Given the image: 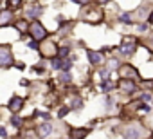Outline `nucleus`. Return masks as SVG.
I'll use <instances>...</instances> for the list:
<instances>
[{"label":"nucleus","instance_id":"nucleus-1","mask_svg":"<svg viewBox=\"0 0 153 139\" xmlns=\"http://www.w3.org/2000/svg\"><path fill=\"white\" fill-rule=\"evenodd\" d=\"M29 33H31V36H33V40H45V36H47V31H45V27L38 22V20H34L31 25H29Z\"/></svg>","mask_w":153,"mask_h":139},{"label":"nucleus","instance_id":"nucleus-2","mask_svg":"<svg viewBox=\"0 0 153 139\" xmlns=\"http://www.w3.org/2000/svg\"><path fill=\"white\" fill-rule=\"evenodd\" d=\"M38 49H40V52H42L43 58H54V56L58 54V47H56V43L51 42V40H45Z\"/></svg>","mask_w":153,"mask_h":139},{"label":"nucleus","instance_id":"nucleus-3","mask_svg":"<svg viewBox=\"0 0 153 139\" xmlns=\"http://www.w3.org/2000/svg\"><path fill=\"white\" fill-rule=\"evenodd\" d=\"M13 65V52L7 45H0V69Z\"/></svg>","mask_w":153,"mask_h":139},{"label":"nucleus","instance_id":"nucleus-4","mask_svg":"<svg viewBox=\"0 0 153 139\" xmlns=\"http://www.w3.org/2000/svg\"><path fill=\"white\" fill-rule=\"evenodd\" d=\"M85 20L90 22V24L101 22V20H103V11H101V9H88V11L85 13Z\"/></svg>","mask_w":153,"mask_h":139},{"label":"nucleus","instance_id":"nucleus-5","mask_svg":"<svg viewBox=\"0 0 153 139\" xmlns=\"http://www.w3.org/2000/svg\"><path fill=\"white\" fill-rule=\"evenodd\" d=\"M123 54H133L135 52V40L133 38H124L123 40V43H121V49H119Z\"/></svg>","mask_w":153,"mask_h":139},{"label":"nucleus","instance_id":"nucleus-6","mask_svg":"<svg viewBox=\"0 0 153 139\" xmlns=\"http://www.w3.org/2000/svg\"><path fill=\"white\" fill-rule=\"evenodd\" d=\"M119 89H121V90H124V92H130V94H131V92H135V90H137V85H135L131 80L123 78V80L119 81Z\"/></svg>","mask_w":153,"mask_h":139},{"label":"nucleus","instance_id":"nucleus-7","mask_svg":"<svg viewBox=\"0 0 153 139\" xmlns=\"http://www.w3.org/2000/svg\"><path fill=\"white\" fill-rule=\"evenodd\" d=\"M13 22V11L11 9H6L0 13V27H6Z\"/></svg>","mask_w":153,"mask_h":139},{"label":"nucleus","instance_id":"nucleus-8","mask_svg":"<svg viewBox=\"0 0 153 139\" xmlns=\"http://www.w3.org/2000/svg\"><path fill=\"white\" fill-rule=\"evenodd\" d=\"M9 110L11 112H20L22 110V107H24V99L22 98H18V96H15V98H11V101H9Z\"/></svg>","mask_w":153,"mask_h":139},{"label":"nucleus","instance_id":"nucleus-9","mask_svg":"<svg viewBox=\"0 0 153 139\" xmlns=\"http://www.w3.org/2000/svg\"><path fill=\"white\" fill-rule=\"evenodd\" d=\"M119 72H121V76H123V78H128V80H131V78H135V76H137V71H135L133 67H130V65H123Z\"/></svg>","mask_w":153,"mask_h":139},{"label":"nucleus","instance_id":"nucleus-10","mask_svg":"<svg viewBox=\"0 0 153 139\" xmlns=\"http://www.w3.org/2000/svg\"><path fill=\"white\" fill-rule=\"evenodd\" d=\"M87 54H88L90 63H94V65L103 63V54H101V52H96V51H87Z\"/></svg>","mask_w":153,"mask_h":139},{"label":"nucleus","instance_id":"nucleus-11","mask_svg":"<svg viewBox=\"0 0 153 139\" xmlns=\"http://www.w3.org/2000/svg\"><path fill=\"white\" fill-rule=\"evenodd\" d=\"M38 132H40V137H49L51 132H52V125H51V123H43V125L38 128Z\"/></svg>","mask_w":153,"mask_h":139},{"label":"nucleus","instance_id":"nucleus-12","mask_svg":"<svg viewBox=\"0 0 153 139\" xmlns=\"http://www.w3.org/2000/svg\"><path fill=\"white\" fill-rule=\"evenodd\" d=\"M139 132H140V130H139L137 126H130V128L126 130V135H124V139H139V135H140Z\"/></svg>","mask_w":153,"mask_h":139},{"label":"nucleus","instance_id":"nucleus-13","mask_svg":"<svg viewBox=\"0 0 153 139\" xmlns=\"http://www.w3.org/2000/svg\"><path fill=\"white\" fill-rule=\"evenodd\" d=\"M70 61L68 60H56V61H52V67L54 69H65V71H67V69H70Z\"/></svg>","mask_w":153,"mask_h":139},{"label":"nucleus","instance_id":"nucleus-14","mask_svg":"<svg viewBox=\"0 0 153 139\" xmlns=\"http://www.w3.org/2000/svg\"><path fill=\"white\" fill-rule=\"evenodd\" d=\"M40 13H42V7H38V6H33L31 9H27V18H36Z\"/></svg>","mask_w":153,"mask_h":139},{"label":"nucleus","instance_id":"nucleus-15","mask_svg":"<svg viewBox=\"0 0 153 139\" xmlns=\"http://www.w3.org/2000/svg\"><path fill=\"white\" fill-rule=\"evenodd\" d=\"M87 135L85 128H78V130H72V139H83Z\"/></svg>","mask_w":153,"mask_h":139},{"label":"nucleus","instance_id":"nucleus-16","mask_svg":"<svg viewBox=\"0 0 153 139\" xmlns=\"http://www.w3.org/2000/svg\"><path fill=\"white\" fill-rule=\"evenodd\" d=\"M7 4H9V9L13 11V9H18V7L22 6V0H9Z\"/></svg>","mask_w":153,"mask_h":139},{"label":"nucleus","instance_id":"nucleus-17","mask_svg":"<svg viewBox=\"0 0 153 139\" xmlns=\"http://www.w3.org/2000/svg\"><path fill=\"white\" fill-rule=\"evenodd\" d=\"M121 22H123V24H130V22H131V15H128V13H124V15L121 16Z\"/></svg>","mask_w":153,"mask_h":139},{"label":"nucleus","instance_id":"nucleus-18","mask_svg":"<svg viewBox=\"0 0 153 139\" xmlns=\"http://www.w3.org/2000/svg\"><path fill=\"white\" fill-rule=\"evenodd\" d=\"M112 87H114L112 83H108V81H105V83L101 85V90H105V92H108V89H112Z\"/></svg>","mask_w":153,"mask_h":139},{"label":"nucleus","instance_id":"nucleus-19","mask_svg":"<svg viewBox=\"0 0 153 139\" xmlns=\"http://www.w3.org/2000/svg\"><path fill=\"white\" fill-rule=\"evenodd\" d=\"M16 27H18L20 31H24V29H27V24H25V22H18V24H16Z\"/></svg>","mask_w":153,"mask_h":139},{"label":"nucleus","instance_id":"nucleus-20","mask_svg":"<svg viewBox=\"0 0 153 139\" xmlns=\"http://www.w3.org/2000/svg\"><path fill=\"white\" fill-rule=\"evenodd\" d=\"M67 52H68V49H67V47H63V49H59V51H58V54H61V56H65Z\"/></svg>","mask_w":153,"mask_h":139},{"label":"nucleus","instance_id":"nucleus-21","mask_svg":"<svg viewBox=\"0 0 153 139\" xmlns=\"http://www.w3.org/2000/svg\"><path fill=\"white\" fill-rule=\"evenodd\" d=\"M74 4H79V6H85L87 4V0H72Z\"/></svg>","mask_w":153,"mask_h":139},{"label":"nucleus","instance_id":"nucleus-22","mask_svg":"<svg viewBox=\"0 0 153 139\" xmlns=\"http://www.w3.org/2000/svg\"><path fill=\"white\" fill-rule=\"evenodd\" d=\"M29 47H31V49H38V43H36V40H34V42H31V43H29Z\"/></svg>","mask_w":153,"mask_h":139},{"label":"nucleus","instance_id":"nucleus-23","mask_svg":"<svg viewBox=\"0 0 153 139\" xmlns=\"http://www.w3.org/2000/svg\"><path fill=\"white\" fill-rule=\"evenodd\" d=\"M67 112H68V108H61V110H59V117H63Z\"/></svg>","mask_w":153,"mask_h":139},{"label":"nucleus","instance_id":"nucleus-24","mask_svg":"<svg viewBox=\"0 0 153 139\" xmlns=\"http://www.w3.org/2000/svg\"><path fill=\"white\" fill-rule=\"evenodd\" d=\"M13 125H15V126H20V119H18V117H13Z\"/></svg>","mask_w":153,"mask_h":139},{"label":"nucleus","instance_id":"nucleus-25","mask_svg":"<svg viewBox=\"0 0 153 139\" xmlns=\"http://www.w3.org/2000/svg\"><path fill=\"white\" fill-rule=\"evenodd\" d=\"M61 80H63V81H68V80H70V76H68V74H63V76H61Z\"/></svg>","mask_w":153,"mask_h":139},{"label":"nucleus","instance_id":"nucleus-26","mask_svg":"<svg viewBox=\"0 0 153 139\" xmlns=\"http://www.w3.org/2000/svg\"><path fill=\"white\" fill-rule=\"evenodd\" d=\"M4 135H6V130H4L2 126H0V137H4Z\"/></svg>","mask_w":153,"mask_h":139},{"label":"nucleus","instance_id":"nucleus-27","mask_svg":"<svg viewBox=\"0 0 153 139\" xmlns=\"http://www.w3.org/2000/svg\"><path fill=\"white\" fill-rule=\"evenodd\" d=\"M149 22H151V24H153V13H151V15H149Z\"/></svg>","mask_w":153,"mask_h":139},{"label":"nucleus","instance_id":"nucleus-28","mask_svg":"<svg viewBox=\"0 0 153 139\" xmlns=\"http://www.w3.org/2000/svg\"><path fill=\"white\" fill-rule=\"evenodd\" d=\"M99 2H101V4H106V2H108V0H99Z\"/></svg>","mask_w":153,"mask_h":139}]
</instances>
